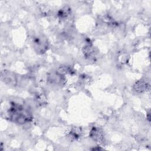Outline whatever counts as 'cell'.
I'll use <instances>...</instances> for the list:
<instances>
[{
  "label": "cell",
  "instance_id": "cell-6",
  "mask_svg": "<svg viewBox=\"0 0 151 151\" xmlns=\"http://www.w3.org/2000/svg\"><path fill=\"white\" fill-rule=\"evenodd\" d=\"M83 53L84 56L89 60L93 59L96 57V51L91 44H87L84 47Z\"/></svg>",
  "mask_w": 151,
  "mask_h": 151
},
{
  "label": "cell",
  "instance_id": "cell-3",
  "mask_svg": "<svg viewBox=\"0 0 151 151\" xmlns=\"http://www.w3.org/2000/svg\"><path fill=\"white\" fill-rule=\"evenodd\" d=\"M1 80L4 83L9 86H15L17 82L15 74L8 70H4L2 71Z\"/></svg>",
  "mask_w": 151,
  "mask_h": 151
},
{
  "label": "cell",
  "instance_id": "cell-4",
  "mask_svg": "<svg viewBox=\"0 0 151 151\" xmlns=\"http://www.w3.org/2000/svg\"><path fill=\"white\" fill-rule=\"evenodd\" d=\"M90 137L96 142L101 143L104 138L102 130L96 127H93L90 132Z\"/></svg>",
  "mask_w": 151,
  "mask_h": 151
},
{
  "label": "cell",
  "instance_id": "cell-2",
  "mask_svg": "<svg viewBox=\"0 0 151 151\" xmlns=\"http://www.w3.org/2000/svg\"><path fill=\"white\" fill-rule=\"evenodd\" d=\"M33 45L35 51L40 54L44 53L48 47L47 39L42 36H38L34 38Z\"/></svg>",
  "mask_w": 151,
  "mask_h": 151
},
{
  "label": "cell",
  "instance_id": "cell-7",
  "mask_svg": "<svg viewBox=\"0 0 151 151\" xmlns=\"http://www.w3.org/2000/svg\"><path fill=\"white\" fill-rule=\"evenodd\" d=\"M69 9H67V8H64L62 9L61 10H60L59 11L58 16L62 18H64L67 17V16L68 15V14L70 12Z\"/></svg>",
  "mask_w": 151,
  "mask_h": 151
},
{
  "label": "cell",
  "instance_id": "cell-5",
  "mask_svg": "<svg viewBox=\"0 0 151 151\" xmlns=\"http://www.w3.org/2000/svg\"><path fill=\"white\" fill-rule=\"evenodd\" d=\"M149 84L143 80H139L134 84L133 89L136 93H141L146 91H147L149 89Z\"/></svg>",
  "mask_w": 151,
  "mask_h": 151
},
{
  "label": "cell",
  "instance_id": "cell-1",
  "mask_svg": "<svg viewBox=\"0 0 151 151\" xmlns=\"http://www.w3.org/2000/svg\"><path fill=\"white\" fill-rule=\"evenodd\" d=\"M8 115L11 121L18 124L26 123L32 119L29 111L23 106L15 103L11 104L8 110Z\"/></svg>",
  "mask_w": 151,
  "mask_h": 151
}]
</instances>
